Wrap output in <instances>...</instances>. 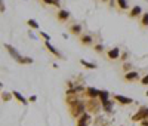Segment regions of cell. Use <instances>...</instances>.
<instances>
[{
  "instance_id": "obj_22",
  "label": "cell",
  "mask_w": 148,
  "mask_h": 126,
  "mask_svg": "<svg viewBox=\"0 0 148 126\" xmlns=\"http://www.w3.org/2000/svg\"><path fill=\"white\" fill-rule=\"evenodd\" d=\"M12 98H14V94H12V92H2V99L6 101V103L10 101Z\"/></svg>"
},
{
  "instance_id": "obj_27",
  "label": "cell",
  "mask_w": 148,
  "mask_h": 126,
  "mask_svg": "<svg viewBox=\"0 0 148 126\" xmlns=\"http://www.w3.org/2000/svg\"><path fill=\"white\" fill-rule=\"evenodd\" d=\"M40 36L45 39V42H51V36H49L47 33H45V31H40Z\"/></svg>"
},
{
  "instance_id": "obj_19",
  "label": "cell",
  "mask_w": 148,
  "mask_h": 126,
  "mask_svg": "<svg viewBox=\"0 0 148 126\" xmlns=\"http://www.w3.org/2000/svg\"><path fill=\"white\" fill-rule=\"evenodd\" d=\"M108 99H110V92L105 91V89H101L99 91V101H101V104L105 103V101H108Z\"/></svg>"
},
{
  "instance_id": "obj_13",
  "label": "cell",
  "mask_w": 148,
  "mask_h": 126,
  "mask_svg": "<svg viewBox=\"0 0 148 126\" xmlns=\"http://www.w3.org/2000/svg\"><path fill=\"white\" fill-rule=\"evenodd\" d=\"M141 14H142V8L136 5V6H133V8L130 9V12H129V17H130V18H136V17H139Z\"/></svg>"
},
{
  "instance_id": "obj_32",
  "label": "cell",
  "mask_w": 148,
  "mask_h": 126,
  "mask_svg": "<svg viewBox=\"0 0 148 126\" xmlns=\"http://www.w3.org/2000/svg\"><path fill=\"white\" fill-rule=\"evenodd\" d=\"M126 58H127V52H125V54H121V59H123V61H126Z\"/></svg>"
},
{
  "instance_id": "obj_30",
  "label": "cell",
  "mask_w": 148,
  "mask_h": 126,
  "mask_svg": "<svg viewBox=\"0 0 148 126\" xmlns=\"http://www.w3.org/2000/svg\"><path fill=\"white\" fill-rule=\"evenodd\" d=\"M42 2L46 5H55V0H42Z\"/></svg>"
},
{
  "instance_id": "obj_18",
  "label": "cell",
  "mask_w": 148,
  "mask_h": 126,
  "mask_svg": "<svg viewBox=\"0 0 148 126\" xmlns=\"http://www.w3.org/2000/svg\"><path fill=\"white\" fill-rule=\"evenodd\" d=\"M80 42L83 45H92L93 43V37L89 36V34H84V36H80Z\"/></svg>"
},
{
  "instance_id": "obj_26",
  "label": "cell",
  "mask_w": 148,
  "mask_h": 126,
  "mask_svg": "<svg viewBox=\"0 0 148 126\" xmlns=\"http://www.w3.org/2000/svg\"><path fill=\"white\" fill-rule=\"evenodd\" d=\"M93 49H95V52L99 54V52H102V50H104V46H102L101 43H98V45H95V46H93Z\"/></svg>"
},
{
  "instance_id": "obj_8",
  "label": "cell",
  "mask_w": 148,
  "mask_h": 126,
  "mask_svg": "<svg viewBox=\"0 0 148 126\" xmlns=\"http://www.w3.org/2000/svg\"><path fill=\"white\" fill-rule=\"evenodd\" d=\"M45 48H46V49H47L49 52H51V54L53 55V56H56V58H62V54H61L59 50H58V49H56L51 42H45Z\"/></svg>"
},
{
  "instance_id": "obj_35",
  "label": "cell",
  "mask_w": 148,
  "mask_h": 126,
  "mask_svg": "<svg viewBox=\"0 0 148 126\" xmlns=\"http://www.w3.org/2000/svg\"><path fill=\"white\" fill-rule=\"evenodd\" d=\"M102 2H108V0H102Z\"/></svg>"
},
{
  "instance_id": "obj_14",
  "label": "cell",
  "mask_w": 148,
  "mask_h": 126,
  "mask_svg": "<svg viewBox=\"0 0 148 126\" xmlns=\"http://www.w3.org/2000/svg\"><path fill=\"white\" fill-rule=\"evenodd\" d=\"M56 17H58V19H59V21L65 22V21L70 18V12H68V10H64V9H61V10H58Z\"/></svg>"
},
{
  "instance_id": "obj_28",
  "label": "cell",
  "mask_w": 148,
  "mask_h": 126,
  "mask_svg": "<svg viewBox=\"0 0 148 126\" xmlns=\"http://www.w3.org/2000/svg\"><path fill=\"white\" fill-rule=\"evenodd\" d=\"M141 85H144V86H148V74H145L144 77L141 79Z\"/></svg>"
},
{
  "instance_id": "obj_3",
  "label": "cell",
  "mask_w": 148,
  "mask_h": 126,
  "mask_svg": "<svg viewBox=\"0 0 148 126\" xmlns=\"http://www.w3.org/2000/svg\"><path fill=\"white\" fill-rule=\"evenodd\" d=\"M92 122V114L90 113H84L83 116H80L76 122V126H89Z\"/></svg>"
},
{
  "instance_id": "obj_20",
  "label": "cell",
  "mask_w": 148,
  "mask_h": 126,
  "mask_svg": "<svg viewBox=\"0 0 148 126\" xmlns=\"http://www.w3.org/2000/svg\"><path fill=\"white\" fill-rule=\"evenodd\" d=\"M34 62V59L33 58H30V56H22L19 61H18V64H22V65H30V64H33Z\"/></svg>"
},
{
  "instance_id": "obj_31",
  "label": "cell",
  "mask_w": 148,
  "mask_h": 126,
  "mask_svg": "<svg viewBox=\"0 0 148 126\" xmlns=\"http://www.w3.org/2000/svg\"><path fill=\"white\" fill-rule=\"evenodd\" d=\"M28 101H30V103H36V101H37V96H36V95H31Z\"/></svg>"
},
{
  "instance_id": "obj_34",
  "label": "cell",
  "mask_w": 148,
  "mask_h": 126,
  "mask_svg": "<svg viewBox=\"0 0 148 126\" xmlns=\"http://www.w3.org/2000/svg\"><path fill=\"white\" fill-rule=\"evenodd\" d=\"M145 95H147V96H148V91H147V94H145Z\"/></svg>"
},
{
  "instance_id": "obj_5",
  "label": "cell",
  "mask_w": 148,
  "mask_h": 126,
  "mask_svg": "<svg viewBox=\"0 0 148 126\" xmlns=\"http://www.w3.org/2000/svg\"><path fill=\"white\" fill-rule=\"evenodd\" d=\"M84 95L88 96V99H99V89H96V87H86V92Z\"/></svg>"
},
{
  "instance_id": "obj_9",
  "label": "cell",
  "mask_w": 148,
  "mask_h": 126,
  "mask_svg": "<svg viewBox=\"0 0 148 126\" xmlns=\"http://www.w3.org/2000/svg\"><path fill=\"white\" fill-rule=\"evenodd\" d=\"M65 103L71 107V105H76V104L82 103V98H80V95H67Z\"/></svg>"
},
{
  "instance_id": "obj_24",
  "label": "cell",
  "mask_w": 148,
  "mask_h": 126,
  "mask_svg": "<svg viewBox=\"0 0 148 126\" xmlns=\"http://www.w3.org/2000/svg\"><path fill=\"white\" fill-rule=\"evenodd\" d=\"M141 24L144 25V27H148V12H145V14L142 15V19H141Z\"/></svg>"
},
{
  "instance_id": "obj_25",
  "label": "cell",
  "mask_w": 148,
  "mask_h": 126,
  "mask_svg": "<svg viewBox=\"0 0 148 126\" xmlns=\"http://www.w3.org/2000/svg\"><path fill=\"white\" fill-rule=\"evenodd\" d=\"M123 70L129 73V71H132V70H133V67H132L130 62H125V64H123Z\"/></svg>"
},
{
  "instance_id": "obj_7",
  "label": "cell",
  "mask_w": 148,
  "mask_h": 126,
  "mask_svg": "<svg viewBox=\"0 0 148 126\" xmlns=\"http://www.w3.org/2000/svg\"><path fill=\"white\" fill-rule=\"evenodd\" d=\"M113 99L117 101V103H120V104H123V105H129V104L133 103V99H132V98L125 96V95H113Z\"/></svg>"
},
{
  "instance_id": "obj_10",
  "label": "cell",
  "mask_w": 148,
  "mask_h": 126,
  "mask_svg": "<svg viewBox=\"0 0 148 126\" xmlns=\"http://www.w3.org/2000/svg\"><path fill=\"white\" fill-rule=\"evenodd\" d=\"M138 79H139V73L136 70H132V71H129V73L125 74V80L126 82H135V80H138Z\"/></svg>"
},
{
  "instance_id": "obj_6",
  "label": "cell",
  "mask_w": 148,
  "mask_h": 126,
  "mask_svg": "<svg viewBox=\"0 0 148 126\" xmlns=\"http://www.w3.org/2000/svg\"><path fill=\"white\" fill-rule=\"evenodd\" d=\"M3 46L6 48V50H8V52H9V55H10L12 58H14L15 61H19V59L22 58V56H21V54H19L18 50H16V49H15L14 46H12V45H9V43H5Z\"/></svg>"
},
{
  "instance_id": "obj_29",
  "label": "cell",
  "mask_w": 148,
  "mask_h": 126,
  "mask_svg": "<svg viewBox=\"0 0 148 126\" xmlns=\"http://www.w3.org/2000/svg\"><path fill=\"white\" fill-rule=\"evenodd\" d=\"M5 2H3V0H0V12H2V14H5Z\"/></svg>"
},
{
  "instance_id": "obj_23",
  "label": "cell",
  "mask_w": 148,
  "mask_h": 126,
  "mask_svg": "<svg viewBox=\"0 0 148 126\" xmlns=\"http://www.w3.org/2000/svg\"><path fill=\"white\" fill-rule=\"evenodd\" d=\"M27 24H28V27H31V28H34V30L39 28V22H37L36 19H28Z\"/></svg>"
},
{
  "instance_id": "obj_33",
  "label": "cell",
  "mask_w": 148,
  "mask_h": 126,
  "mask_svg": "<svg viewBox=\"0 0 148 126\" xmlns=\"http://www.w3.org/2000/svg\"><path fill=\"white\" fill-rule=\"evenodd\" d=\"M141 126H148V119L147 120H142L141 122Z\"/></svg>"
},
{
  "instance_id": "obj_15",
  "label": "cell",
  "mask_w": 148,
  "mask_h": 126,
  "mask_svg": "<svg viewBox=\"0 0 148 126\" xmlns=\"http://www.w3.org/2000/svg\"><path fill=\"white\" fill-rule=\"evenodd\" d=\"M113 107H114V103H113L111 99L102 103V110H104L105 113H111V111H113Z\"/></svg>"
},
{
  "instance_id": "obj_12",
  "label": "cell",
  "mask_w": 148,
  "mask_h": 126,
  "mask_svg": "<svg viewBox=\"0 0 148 126\" xmlns=\"http://www.w3.org/2000/svg\"><path fill=\"white\" fill-rule=\"evenodd\" d=\"M12 94H14V98H15L16 101H19V103H21L22 105H27V104H28V99H27L25 96H24L21 92H18V91H14Z\"/></svg>"
},
{
  "instance_id": "obj_21",
  "label": "cell",
  "mask_w": 148,
  "mask_h": 126,
  "mask_svg": "<svg viewBox=\"0 0 148 126\" xmlns=\"http://www.w3.org/2000/svg\"><path fill=\"white\" fill-rule=\"evenodd\" d=\"M116 2H117V5H119V8H120L121 10H126V9L129 8L127 0H116Z\"/></svg>"
},
{
  "instance_id": "obj_4",
  "label": "cell",
  "mask_w": 148,
  "mask_h": 126,
  "mask_svg": "<svg viewBox=\"0 0 148 126\" xmlns=\"http://www.w3.org/2000/svg\"><path fill=\"white\" fill-rule=\"evenodd\" d=\"M86 105H88V108H89V113H96L98 110H99V107H102L99 99H89Z\"/></svg>"
},
{
  "instance_id": "obj_2",
  "label": "cell",
  "mask_w": 148,
  "mask_h": 126,
  "mask_svg": "<svg viewBox=\"0 0 148 126\" xmlns=\"http://www.w3.org/2000/svg\"><path fill=\"white\" fill-rule=\"evenodd\" d=\"M147 119H148V107H147V105H142V107L130 117L132 122H139V123H141L142 120H147Z\"/></svg>"
},
{
  "instance_id": "obj_17",
  "label": "cell",
  "mask_w": 148,
  "mask_h": 126,
  "mask_svg": "<svg viewBox=\"0 0 148 126\" xmlns=\"http://www.w3.org/2000/svg\"><path fill=\"white\" fill-rule=\"evenodd\" d=\"M80 64L86 68H90V70H96L98 65L95 64V62H90V61H86V59H80Z\"/></svg>"
},
{
  "instance_id": "obj_11",
  "label": "cell",
  "mask_w": 148,
  "mask_h": 126,
  "mask_svg": "<svg viewBox=\"0 0 148 126\" xmlns=\"http://www.w3.org/2000/svg\"><path fill=\"white\" fill-rule=\"evenodd\" d=\"M107 55H108V58H110V59H119V58L121 56L120 49H119V48H113V49H110L108 52H107Z\"/></svg>"
},
{
  "instance_id": "obj_1",
  "label": "cell",
  "mask_w": 148,
  "mask_h": 126,
  "mask_svg": "<svg viewBox=\"0 0 148 126\" xmlns=\"http://www.w3.org/2000/svg\"><path fill=\"white\" fill-rule=\"evenodd\" d=\"M86 108H88V105H86L84 101H82V103H79L76 105H71L70 107V113H71V116L74 119H79L80 116L84 114V113H88V111H86Z\"/></svg>"
},
{
  "instance_id": "obj_16",
  "label": "cell",
  "mask_w": 148,
  "mask_h": 126,
  "mask_svg": "<svg viewBox=\"0 0 148 126\" xmlns=\"http://www.w3.org/2000/svg\"><path fill=\"white\" fill-rule=\"evenodd\" d=\"M70 31L74 36H80L82 34V25L80 24H73L71 27H70Z\"/></svg>"
}]
</instances>
